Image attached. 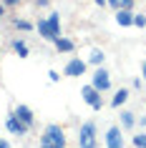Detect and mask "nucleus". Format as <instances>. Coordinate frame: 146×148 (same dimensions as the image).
Wrapping results in <instances>:
<instances>
[{"label":"nucleus","instance_id":"21","mask_svg":"<svg viewBox=\"0 0 146 148\" xmlns=\"http://www.w3.org/2000/svg\"><path fill=\"white\" fill-rule=\"evenodd\" d=\"M134 3H136V0H121V5H118V8H123V10H134Z\"/></svg>","mask_w":146,"mask_h":148},{"label":"nucleus","instance_id":"18","mask_svg":"<svg viewBox=\"0 0 146 148\" xmlns=\"http://www.w3.org/2000/svg\"><path fill=\"white\" fill-rule=\"evenodd\" d=\"M131 143H134V148H146V133H136V136H131Z\"/></svg>","mask_w":146,"mask_h":148},{"label":"nucleus","instance_id":"27","mask_svg":"<svg viewBox=\"0 0 146 148\" xmlns=\"http://www.w3.org/2000/svg\"><path fill=\"white\" fill-rule=\"evenodd\" d=\"M0 148H10V143H8L5 138H0Z\"/></svg>","mask_w":146,"mask_h":148},{"label":"nucleus","instance_id":"15","mask_svg":"<svg viewBox=\"0 0 146 148\" xmlns=\"http://www.w3.org/2000/svg\"><path fill=\"white\" fill-rule=\"evenodd\" d=\"M35 30H38V35L43 40H51V43H53V38H51V28H48V20H46V18H40L38 23H35Z\"/></svg>","mask_w":146,"mask_h":148},{"label":"nucleus","instance_id":"4","mask_svg":"<svg viewBox=\"0 0 146 148\" xmlns=\"http://www.w3.org/2000/svg\"><path fill=\"white\" fill-rule=\"evenodd\" d=\"M91 86L96 90H101V93L111 90V73L103 65H96V70H93V75H91Z\"/></svg>","mask_w":146,"mask_h":148},{"label":"nucleus","instance_id":"14","mask_svg":"<svg viewBox=\"0 0 146 148\" xmlns=\"http://www.w3.org/2000/svg\"><path fill=\"white\" fill-rule=\"evenodd\" d=\"M136 125V113H131V110H121V128L123 131H131Z\"/></svg>","mask_w":146,"mask_h":148},{"label":"nucleus","instance_id":"13","mask_svg":"<svg viewBox=\"0 0 146 148\" xmlns=\"http://www.w3.org/2000/svg\"><path fill=\"white\" fill-rule=\"evenodd\" d=\"M129 95H131L129 88H118V90L113 93V98H111V106H113V108H121L123 103L129 101Z\"/></svg>","mask_w":146,"mask_h":148},{"label":"nucleus","instance_id":"9","mask_svg":"<svg viewBox=\"0 0 146 148\" xmlns=\"http://www.w3.org/2000/svg\"><path fill=\"white\" fill-rule=\"evenodd\" d=\"M48 20V28H51V38H61V13H51V15H46Z\"/></svg>","mask_w":146,"mask_h":148},{"label":"nucleus","instance_id":"22","mask_svg":"<svg viewBox=\"0 0 146 148\" xmlns=\"http://www.w3.org/2000/svg\"><path fill=\"white\" fill-rule=\"evenodd\" d=\"M0 3H3L5 8H15V5H20L23 0H0Z\"/></svg>","mask_w":146,"mask_h":148},{"label":"nucleus","instance_id":"5","mask_svg":"<svg viewBox=\"0 0 146 148\" xmlns=\"http://www.w3.org/2000/svg\"><path fill=\"white\" fill-rule=\"evenodd\" d=\"M86 68H88V63L83 60V58H71L68 63H66V68H63V75H68V78H81L86 73Z\"/></svg>","mask_w":146,"mask_h":148},{"label":"nucleus","instance_id":"24","mask_svg":"<svg viewBox=\"0 0 146 148\" xmlns=\"http://www.w3.org/2000/svg\"><path fill=\"white\" fill-rule=\"evenodd\" d=\"M35 5H38V8H48V5H51V0H35Z\"/></svg>","mask_w":146,"mask_h":148},{"label":"nucleus","instance_id":"28","mask_svg":"<svg viewBox=\"0 0 146 148\" xmlns=\"http://www.w3.org/2000/svg\"><path fill=\"white\" fill-rule=\"evenodd\" d=\"M141 73H144V75H141V78H144V80H146V60H144V63H141Z\"/></svg>","mask_w":146,"mask_h":148},{"label":"nucleus","instance_id":"16","mask_svg":"<svg viewBox=\"0 0 146 148\" xmlns=\"http://www.w3.org/2000/svg\"><path fill=\"white\" fill-rule=\"evenodd\" d=\"M103 60H106V53H103L101 48H93L86 63H91V65H103Z\"/></svg>","mask_w":146,"mask_h":148},{"label":"nucleus","instance_id":"19","mask_svg":"<svg viewBox=\"0 0 146 148\" xmlns=\"http://www.w3.org/2000/svg\"><path fill=\"white\" fill-rule=\"evenodd\" d=\"M134 25H136V28H146V15L134 13Z\"/></svg>","mask_w":146,"mask_h":148},{"label":"nucleus","instance_id":"7","mask_svg":"<svg viewBox=\"0 0 146 148\" xmlns=\"http://www.w3.org/2000/svg\"><path fill=\"white\" fill-rule=\"evenodd\" d=\"M13 113H15V118H20V121H23L28 128H33V125H35V113L30 110V106H25V103H18Z\"/></svg>","mask_w":146,"mask_h":148},{"label":"nucleus","instance_id":"10","mask_svg":"<svg viewBox=\"0 0 146 148\" xmlns=\"http://www.w3.org/2000/svg\"><path fill=\"white\" fill-rule=\"evenodd\" d=\"M53 45H55V50H58V53H73V50H76V43H73L71 38H66V35L55 38Z\"/></svg>","mask_w":146,"mask_h":148},{"label":"nucleus","instance_id":"26","mask_svg":"<svg viewBox=\"0 0 146 148\" xmlns=\"http://www.w3.org/2000/svg\"><path fill=\"white\" fill-rule=\"evenodd\" d=\"M5 10H8V8H5V5H3V3H0V20H3V18H5Z\"/></svg>","mask_w":146,"mask_h":148},{"label":"nucleus","instance_id":"25","mask_svg":"<svg viewBox=\"0 0 146 148\" xmlns=\"http://www.w3.org/2000/svg\"><path fill=\"white\" fill-rule=\"evenodd\" d=\"M141 83H144V78H134V80H131V86H134V88H141Z\"/></svg>","mask_w":146,"mask_h":148},{"label":"nucleus","instance_id":"11","mask_svg":"<svg viewBox=\"0 0 146 148\" xmlns=\"http://www.w3.org/2000/svg\"><path fill=\"white\" fill-rule=\"evenodd\" d=\"M116 23L121 25V28H131V25H134V10L118 8V10H116Z\"/></svg>","mask_w":146,"mask_h":148},{"label":"nucleus","instance_id":"23","mask_svg":"<svg viewBox=\"0 0 146 148\" xmlns=\"http://www.w3.org/2000/svg\"><path fill=\"white\" fill-rule=\"evenodd\" d=\"M106 5H111L113 10H118V5H121V0H106Z\"/></svg>","mask_w":146,"mask_h":148},{"label":"nucleus","instance_id":"3","mask_svg":"<svg viewBox=\"0 0 146 148\" xmlns=\"http://www.w3.org/2000/svg\"><path fill=\"white\" fill-rule=\"evenodd\" d=\"M81 98H83V103H88L96 113H98V110H103V95H101V90H96L91 83L81 88Z\"/></svg>","mask_w":146,"mask_h":148},{"label":"nucleus","instance_id":"29","mask_svg":"<svg viewBox=\"0 0 146 148\" xmlns=\"http://www.w3.org/2000/svg\"><path fill=\"white\" fill-rule=\"evenodd\" d=\"M138 123H141V128H146V118L141 116V121H138Z\"/></svg>","mask_w":146,"mask_h":148},{"label":"nucleus","instance_id":"6","mask_svg":"<svg viewBox=\"0 0 146 148\" xmlns=\"http://www.w3.org/2000/svg\"><path fill=\"white\" fill-rule=\"evenodd\" d=\"M5 128H8L13 136H18V138H20V136H28V131H30L20 118H15V113H10V116L5 118Z\"/></svg>","mask_w":146,"mask_h":148},{"label":"nucleus","instance_id":"2","mask_svg":"<svg viewBox=\"0 0 146 148\" xmlns=\"http://www.w3.org/2000/svg\"><path fill=\"white\" fill-rule=\"evenodd\" d=\"M78 148H98V133H96V123L86 121L78 128Z\"/></svg>","mask_w":146,"mask_h":148},{"label":"nucleus","instance_id":"8","mask_svg":"<svg viewBox=\"0 0 146 148\" xmlns=\"http://www.w3.org/2000/svg\"><path fill=\"white\" fill-rule=\"evenodd\" d=\"M106 148H123V136L118 125H111L106 131Z\"/></svg>","mask_w":146,"mask_h":148},{"label":"nucleus","instance_id":"20","mask_svg":"<svg viewBox=\"0 0 146 148\" xmlns=\"http://www.w3.org/2000/svg\"><path fill=\"white\" fill-rule=\"evenodd\" d=\"M48 80H51V83H58V80H61V73H58V70H48Z\"/></svg>","mask_w":146,"mask_h":148},{"label":"nucleus","instance_id":"12","mask_svg":"<svg viewBox=\"0 0 146 148\" xmlns=\"http://www.w3.org/2000/svg\"><path fill=\"white\" fill-rule=\"evenodd\" d=\"M10 48H13V53H15L18 58H28V55H30V48H28V43H25L23 38H15L10 43Z\"/></svg>","mask_w":146,"mask_h":148},{"label":"nucleus","instance_id":"17","mask_svg":"<svg viewBox=\"0 0 146 148\" xmlns=\"http://www.w3.org/2000/svg\"><path fill=\"white\" fill-rule=\"evenodd\" d=\"M13 25H15L18 30H23V33L33 30V23H30V20H25V18H15V20H13Z\"/></svg>","mask_w":146,"mask_h":148},{"label":"nucleus","instance_id":"1","mask_svg":"<svg viewBox=\"0 0 146 148\" xmlns=\"http://www.w3.org/2000/svg\"><path fill=\"white\" fill-rule=\"evenodd\" d=\"M40 148H66V131L58 123H48L40 136Z\"/></svg>","mask_w":146,"mask_h":148}]
</instances>
